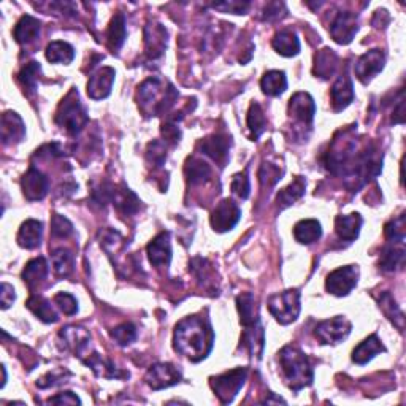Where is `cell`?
Segmentation results:
<instances>
[{
  "label": "cell",
  "instance_id": "83f0119b",
  "mask_svg": "<svg viewBox=\"0 0 406 406\" xmlns=\"http://www.w3.org/2000/svg\"><path fill=\"white\" fill-rule=\"evenodd\" d=\"M384 351H386V348L382 346L381 339L378 338L376 335H370V337L364 339L359 346H355V349L353 351V360L358 365H365L369 364L376 354L384 353Z\"/></svg>",
  "mask_w": 406,
  "mask_h": 406
},
{
  "label": "cell",
  "instance_id": "11a10c76",
  "mask_svg": "<svg viewBox=\"0 0 406 406\" xmlns=\"http://www.w3.org/2000/svg\"><path fill=\"white\" fill-rule=\"evenodd\" d=\"M49 405H81V400L73 392H60L48 400Z\"/></svg>",
  "mask_w": 406,
  "mask_h": 406
},
{
  "label": "cell",
  "instance_id": "e575fe53",
  "mask_svg": "<svg viewBox=\"0 0 406 406\" xmlns=\"http://www.w3.org/2000/svg\"><path fill=\"white\" fill-rule=\"evenodd\" d=\"M305 188H306L305 178L297 177L292 181V183L288 186V188L279 191L278 195H276V203H278L279 210H284V208L292 205L294 202L301 199V197H303V194H305Z\"/></svg>",
  "mask_w": 406,
  "mask_h": 406
},
{
  "label": "cell",
  "instance_id": "7dc6e473",
  "mask_svg": "<svg viewBox=\"0 0 406 406\" xmlns=\"http://www.w3.org/2000/svg\"><path fill=\"white\" fill-rule=\"evenodd\" d=\"M51 233L56 238H69L73 233V224L67 218L60 215H53L51 219Z\"/></svg>",
  "mask_w": 406,
  "mask_h": 406
},
{
  "label": "cell",
  "instance_id": "ba28073f",
  "mask_svg": "<svg viewBox=\"0 0 406 406\" xmlns=\"http://www.w3.org/2000/svg\"><path fill=\"white\" fill-rule=\"evenodd\" d=\"M358 279H359L358 265L339 267L327 276L326 289L328 294L337 295V297H343V295H348L351 290L355 288Z\"/></svg>",
  "mask_w": 406,
  "mask_h": 406
},
{
  "label": "cell",
  "instance_id": "816d5d0a",
  "mask_svg": "<svg viewBox=\"0 0 406 406\" xmlns=\"http://www.w3.org/2000/svg\"><path fill=\"white\" fill-rule=\"evenodd\" d=\"M67 376H72V373L69 371H49L46 373L45 376L40 378V380L37 381V387L40 389H48V387H54L58 386V384L60 382H65V380H67Z\"/></svg>",
  "mask_w": 406,
  "mask_h": 406
},
{
  "label": "cell",
  "instance_id": "f907efd6",
  "mask_svg": "<svg viewBox=\"0 0 406 406\" xmlns=\"http://www.w3.org/2000/svg\"><path fill=\"white\" fill-rule=\"evenodd\" d=\"M232 191L235 195H238L240 199L246 200L251 194V184L248 178V172L237 173L232 179Z\"/></svg>",
  "mask_w": 406,
  "mask_h": 406
},
{
  "label": "cell",
  "instance_id": "d6a6232c",
  "mask_svg": "<svg viewBox=\"0 0 406 406\" xmlns=\"http://www.w3.org/2000/svg\"><path fill=\"white\" fill-rule=\"evenodd\" d=\"M337 65H338L337 54H335L332 49L324 48L322 51L316 54L315 69H312V73H315L316 76H319V78H322V80H327L335 73Z\"/></svg>",
  "mask_w": 406,
  "mask_h": 406
},
{
  "label": "cell",
  "instance_id": "ee69618b",
  "mask_svg": "<svg viewBox=\"0 0 406 406\" xmlns=\"http://www.w3.org/2000/svg\"><path fill=\"white\" fill-rule=\"evenodd\" d=\"M112 338L119 344V346H127V344L134 343L136 339V328L134 324L124 322L116 328H113Z\"/></svg>",
  "mask_w": 406,
  "mask_h": 406
},
{
  "label": "cell",
  "instance_id": "7a4b0ae2",
  "mask_svg": "<svg viewBox=\"0 0 406 406\" xmlns=\"http://www.w3.org/2000/svg\"><path fill=\"white\" fill-rule=\"evenodd\" d=\"M178 98V91L170 81L151 76L139 86V108L145 116H161L168 113Z\"/></svg>",
  "mask_w": 406,
  "mask_h": 406
},
{
  "label": "cell",
  "instance_id": "ffe728a7",
  "mask_svg": "<svg viewBox=\"0 0 406 406\" xmlns=\"http://www.w3.org/2000/svg\"><path fill=\"white\" fill-rule=\"evenodd\" d=\"M330 98H332V107L333 112H343L344 108L351 105V102L354 100V87L353 81L348 75H342L335 81V85L330 89Z\"/></svg>",
  "mask_w": 406,
  "mask_h": 406
},
{
  "label": "cell",
  "instance_id": "5bb4252c",
  "mask_svg": "<svg viewBox=\"0 0 406 406\" xmlns=\"http://www.w3.org/2000/svg\"><path fill=\"white\" fill-rule=\"evenodd\" d=\"M21 188H23V194L27 200H43L48 194L49 181L45 175L32 167L21 179Z\"/></svg>",
  "mask_w": 406,
  "mask_h": 406
},
{
  "label": "cell",
  "instance_id": "7402d4cb",
  "mask_svg": "<svg viewBox=\"0 0 406 406\" xmlns=\"http://www.w3.org/2000/svg\"><path fill=\"white\" fill-rule=\"evenodd\" d=\"M40 21L35 19L34 16L30 15H24L23 18L18 21V24H16L13 37L19 45H30V43H34L37 38L40 37Z\"/></svg>",
  "mask_w": 406,
  "mask_h": 406
},
{
  "label": "cell",
  "instance_id": "8992f818",
  "mask_svg": "<svg viewBox=\"0 0 406 406\" xmlns=\"http://www.w3.org/2000/svg\"><path fill=\"white\" fill-rule=\"evenodd\" d=\"M246 376H248V370L246 369H233L219 376L210 378V384L213 391L218 395V398L224 405H227L237 397V394L246 381Z\"/></svg>",
  "mask_w": 406,
  "mask_h": 406
},
{
  "label": "cell",
  "instance_id": "44dd1931",
  "mask_svg": "<svg viewBox=\"0 0 406 406\" xmlns=\"http://www.w3.org/2000/svg\"><path fill=\"white\" fill-rule=\"evenodd\" d=\"M26 135V125L18 113L5 112L2 114V141L3 145L19 143Z\"/></svg>",
  "mask_w": 406,
  "mask_h": 406
},
{
  "label": "cell",
  "instance_id": "52a82bcc",
  "mask_svg": "<svg viewBox=\"0 0 406 406\" xmlns=\"http://www.w3.org/2000/svg\"><path fill=\"white\" fill-rule=\"evenodd\" d=\"M351 328H353V324L346 317L335 316L332 319H326L317 324L315 335L322 344H338L349 337Z\"/></svg>",
  "mask_w": 406,
  "mask_h": 406
},
{
  "label": "cell",
  "instance_id": "f1b7e54d",
  "mask_svg": "<svg viewBox=\"0 0 406 406\" xmlns=\"http://www.w3.org/2000/svg\"><path fill=\"white\" fill-rule=\"evenodd\" d=\"M237 308L240 312V322L243 327H251L261 322L259 312H257L256 297L249 292L241 294L237 297Z\"/></svg>",
  "mask_w": 406,
  "mask_h": 406
},
{
  "label": "cell",
  "instance_id": "277c9868",
  "mask_svg": "<svg viewBox=\"0 0 406 406\" xmlns=\"http://www.w3.org/2000/svg\"><path fill=\"white\" fill-rule=\"evenodd\" d=\"M54 121L60 127L67 130L70 135H76L83 130L87 121H89V116H87L85 107L81 105L78 91L72 89L65 96L64 100L60 102Z\"/></svg>",
  "mask_w": 406,
  "mask_h": 406
},
{
  "label": "cell",
  "instance_id": "d590c367",
  "mask_svg": "<svg viewBox=\"0 0 406 406\" xmlns=\"http://www.w3.org/2000/svg\"><path fill=\"white\" fill-rule=\"evenodd\" d=\"M26 306L32 312H34L38 319L45 324H54V322H58V319H59L56 311H54V308L51 306V303H49L46 299L40 297V295H32V297L27 300Z\"/></svg>",
  "mask_w": 406,
  "mask_h": 406
},
{
  "label": "cell",
  "instance_id": "d4e9b609",
  "mask_svg": "<svg viewBox=\"0 0 406 406\" xmlns=\"http://www.w3.org/2000/svg\"><path fill=\"white\" fill-rule=\"evenodd\" d=\"M272 46L278 54H281L284 58H292L297 56L300 53V40L297 34L290 29L279 30L278 34L273 37Z\"/></svg>",
  "mask_w": 406,
  "mask_h": 406
},
{
  "label": "cell",
  "instance_id": "9c48e42d",
  "mask_svg": "<svg viewBox=\"0 0 406 406\" xmlns=\"http://www.w3.org/2000/svg\"><path fill=\"white\" fill-rule=\"evenodd\" d=\"M241 219V210L240 206L230 199H224L221 203H218L211 215V227L219 233L229 232L235 226H237L238 221Z\"/></svg>",
  "mask_w": 406,
  "mask_h": 406
},
{
  "label": "cell",
  "instance_id": "8d00e7d4",
  "mask_svg": "<svg viewBox=\"0 0 406 406\" xmlns=\"http://www.w3.org/2000/svg\"><path fill=\"white\" fill-rule=\"evenodd\" d=\"M46 59L53 64H70L75 59V49L67 42H51L46 46Z\"/></svg>",
  "mask_w": 406,
  "mask_h": 406
},
{
  "label": "cell",
  "instance_id": "e0dca14e",
  "mask_svg": "<svg viewBox=\"0 0 406 406\" xmlns=\"http://www.w3.org/2000/svg\"><path fill=\"white\" fill-rule=\"evenodd\" d=\"M148 257L156 268L167 267L172 261V245H170V233L162 232L148 245Z\"/></svg>",
  "mask_w": 406,
  "mask_h": 406
},
{
  "label": "cell",
  "instance_id": "6f0895ef",
  "mask_svg": "<svg viewBox=\"0 0 406 406\" xmlns=\"http://www.w3.org/2000/svg\"><path fill=\"white\" fill-rule=\"evenodd\" d=\"M403 107H405V100H403V96L398 98V108L394 112V124H403L405 119H403Z\"/></svg>",
  "mask_w": 406,
  "mask_h": 406
},
{
  "label": "cell",
  "instance_id": "d6986e66",
  "mask_svg": "<svg viewBox=\"0 0 406 406\" xmlns=\"http://www.w3.org/2000/svg\"><path fill=\"white\" fill-rule=\"evenodd\" d=\"M229 150L230 139L222 134H213L202 141V151L208 157H211L213 161L218 162L221 167L226 166L229 159Z\"/></svg>",
  "mask_w": 406,
  "mask_h": 406
},
{
  "label": "cell",
  "instance_id": "3957f363",
  "mask_svg": "<svg viewBox=\"0 0 406 406\" xmlns=\"http://www.w3.org/2000/svg\"><path fill=\"white\" fill-rule=\"evenodd\" d=\"M279 365H281L284 380L294 392L311 386L315 380V371H312L310 360L299 348H283L279 353Z\"/></svg>",
  "mask_w": 406,
  "mask_h": 406
},
{
  "label": "cell",
  "instance_id": "2e32d148",
  "mask_svg": "<svg viewBox=\"0 0 406 406\" xmlns=\"http://www.w3.org/2000/svg\"><path fill=\"white\" fill-rule=\"evenodd\" d=\"M114 81V69L112 67H102L91 76L87 81V96L92 100H102L107 98L112 92V86Z\"/></svg>",
  "mask_w": 406,
  "mask_h": 406
},
{
  "label": "cell",
  "instance_id": "ab89813d",
  "mask_svg": "<svg viewBox=\"0 0 406 406\" xmlns=\"http://www.w3.org/2000/svg\"><path fill=\"white\" fill-rule=\"evenodd\" d=\"M51 261H53L54 272H56L58 276L67 278L70 275V273L73 272L75 257H73V254L69 249H64V248L56 249V251L53 252Z\"/></svg>",
  "mask_w": 406,
  "mask_h": 406
},
{
  "label": "cell",
  "instance_id": "5b68a950",
  "mask_svg": "<svg viewBox=\"0 0 406 406\" xmlns=\"http://www.w3.org/2000/svg\"><path fill=\"white\" fill-rule=\"evenodd\" d=\"M273 317L283 326L297 321L300 315V292L297 289H288L284 292L273 294L267 301Z\"/></svg>",
  "mask_w": 406,
  "mask_h": 406
},
{
  "label": "cell",
  "instance_id": "c3c4849f",
  "mask_svg": "<svg viewBox=\"0 0 406 406\" xmlns=\"http://www.w3.org/2000/svg\"><path fill=\"white\" fill-rule=\"evenodd\" d=\"M54 301L60 308V311L67 316H73L76 311H78V301L73 297L72 294L69 292H59L54 295Z\"/></svg>",
  "mask_w": 406,
  "mask_h": 406
},
{
  "label": "cell",
  "instance_id": "1f68e13d",
  "mask_svg": "<svg viewBox=\"0 0 406 406\" xmlns=\"http://www.w3.org/2000/svg\"><path fill=\"white\" fill-rule=\"evenodd\" d=\"M261 87L265 96H270V97L281 96L283 92L288 89L286 73L281 72V70H270V72H267L262 76Z\"/></svg>",
  "mask_w": 406,
  "mask_h": 406
},
{
  "label": "cell",
  "instance_id": "f5cc1de1",
  "mask_svg": "<svg viewBox=\"0 0 406 406\" xmlns=\"http://www.w3.org/2000/svg\"><path fill=\"white\" fill-rule=\"evenodd\" d=\"M161 132H162L164 140H166V143L177 145L179 141V139H181V132H179V127H178L177 121H175V119L166 121V123L162 124Z\"/></svg>",
  "mask_w": 406,
  "mask_h": 406
},
{
  "label": "cell",
  "instance_id": "b9f144b4",
  "mask_svg": "<svg viewBox=\"0 0 406 406\" xmlns=\"http://www.w3.org/2000/svg\"><path fill=\"white\" fill-rule=\"evenodd\" d=\"M42 72V65L35 62V60H32V62L26 64L23 69H21V72L18 75V80L19 83L23 85L24 89H27L29 92H35L37 89V80H38V75Z\"/></svg>",
  "mask_w": 406,
  "mask_h": 406
},
{
  "label": "cell",
  "instance_id": "30bf717a",
  "mask_svg": "<svg viewBox=\"0 0 406 406\" xmlns=\"http://www.w3.org/2000/svg\"><path fill=\"white\" fill-rule=\"evenodd\" d=\"M384 64H386V54L381 49H371V51H367L365 54L358 59L355 62L354 72L355 76L360 83L367 85L371 81L375 76L381 72L384 69Z\"/></svg>",
  "mask_w": 406,
  "mask_h": 406
},
{
  "label": "cell",
  "instance_id": "60d3db41",
  "mask_svg": "<svg viewBox=\"0 0 406 406\" xmlns=\"http://www.w3.org/2000/svg\"><path fill=\"white\" fill-rule=\"evenodd\" d=\"M248 127L252 134V139L257 140L263 134L267 127L265 114L262 112V107L257 102H252L248 112Z\"/></svg>",
  "mask_w": 406,
  "mask_h": 406
},
{
  "label": "cell",
  "instance_id": "ac0fdd59",
  "mask_svg": "<svg viewBox=\"0 0 406 406\" xmlns=\"http://www.w3.org/2000/svg\"><path fill=\"white\" fill-rule=\"evenodd\" d=\"M59 337L62 338L65 348L73 351V353L81 359L83 358L85 351L87 349V344H89L91 333L87 332L85 327L69 326V327H64L62 330H60Z\"/></svg>",
  "mask_w": 406,
  "mask_h": 406
},
{
  "label": "cell",
  "instance_id": "cb8c5ba5",
  "mask_svg": "<svg viewBox=\"0 0 406 406\" xmlns=\"http://www.w3.org/2000/svg\"><path fill=\"white\" fill-rule=\"evenodd\" d=\"M112 203L116 206V210L121 213V215L130 216L139 211L141 202L139 197H136L129 188H125V186H119V188L114 186Z\"/></svg>",
  "mask_w": 406,
  "mask_h": 406
},
{
  "label": "cell",
  "instance_id": "f6af8a7d",
  "mask_svg": "<svg viewBox=\"0 0 406 406\" xmlns=\"http://www.w3.org/2000/svg\"><path fill=\"white\" fill-rule=\"evenodd\" d=\"M283 177V170L279 168L275 164H268V162H263L262 167L259 170V181L263 188H272V186H275L279 179Z\"/></svg>",
  "mask_w": 406,
  "mask_h": 406
},
{
  "label": "cell",
  "instance_id": "9f6ffc18",
  "mask_svg": "<svg viewBox=\"0 0 406 406\" xmlns=\"http://www.w3.org/2000/svg\"><path fill=\"white\" fill-rule=\"evenodd\" d=\"M15 299H16V294H15L13 286H10L8 283H2V290H0V300H2V308L8 310L10 306L13 305Z\"/></svg>",
  "mask_w": 406,
  "mask_h": 406
},
{
  "label": "cell",
  "instance_id": "9a60e30c",
  "mask_svg": "<svg viewBox=\"0 0 406 406\" xmlns=\"http://www.w3.org/2000/svg\"><path fill=\"white\" fill-rule=\"evenodd\" d=\"M167 29L159 23L145 27V49L150 59H159L167 49Z\"/></svg>",
  "mask_w": 406,
  "mask_h": 406
},
{
  "label": "cell",
  "instance_id": "603a6c76",
  "mask_svg": "<svg viewBox=\"0 0 406 406\" xmlns=\"http://www.w3.org/2000/svg\"><path fill=\"white\" fill-rule=\"evenodd\" d=\"M43 224L37 219H27L18 232V245L24 249H35L42 243Z\"/></svg>",
  "mask_w": 406,
  "mask_h": 406
},
{
  "label": "cell",
  "instance_id": "74e56055",
  "mask_svg": "<svg viewBox=\"0 0 406 406\" xmlns=\"http://www.w3.org/2000/svg\"><path fill=\"white\" fill-rule=\"evenodd\" d=\"M380 308L382 310L384 315L389 321H391L400 332H403L405 328V316L402 310L398 308V305L395 303L394 297L389 292H382L380 299Z\"/></svg>",
  "mask_w": 406,
  "mask_h": 406
},
{
  "label": "cell",
  "instance_id": "484cf974",
  "mask_svg": "<svg viewBox=\"0 0 406 406\" xmlns=\"http://www.w3.org/2000/svg\"><path fill=\"white\" fill-rule=\"evenodd\" d=\"M405 243H391L382 249L380 268L382 272H397L405 265Z\"/></svg>",
  "mask_w": 406,
  "mask_h": 406
},
{
  "label": "cell",
  "instance_id": "bcb514c9",
  "mask_svg": "<svg viewBox=\"0 0 406 406\" xmlns=\"http://www.w3.org/2000/svg\"><path fill=\"white\" fill-rule=\"evenodd\" d=\"M146 159L148 162L152 164V166L156 167H161L164 166V162H166L167 159V150H166V145L162 143V141H151L150 145L146 148Z\"/></svg>",
  "mask_w": 406,
  "mask_h": 406
},
{
  "label": "cell",
  "instance_id": "f35d334b",
  "mask_svg": "<svg viewBox=\"0 0 406 406\" xmlns=\"http://www.w3.org/2000/svg\"><path fill=\"white\" fill-rule=\"evenodd\" d=\"M125 42V16L118 13L113 16L112 23L108 26V45L114 51L124 45Z\"/></svg>",
  "mask_w": 406,
  "mask_h": 406
},
{
  "label": "cell",
  "instance_id": "4316f807",
  "mask_svg": "<svg viewBox=\"0 0 406 406\" xmlns=\"http://www.w3.org/2000/svg\"><path fill=\"white\" fill-rule=\"evenodd\" d=\"M364 224V219L359 213H353L348 216H337L335 219V230L337 235L344 241H354L359 237L360 227Z\"/></svg>",
  "mask_w": 406,
  "mask_h": 406
},
{
  "label": "cell",
  "instance_id": "6da1fadb",
  "mask_svg": "<svg viewBox=\"0 0 406 406\" xmlns=\"http://www.w3.org/2000/svg\"><path fill=\"white\" fill-rule=\"evenodd\" d=\"M215 342L211 326L200 316H189L175 327L173 348L192 362H200L210 354Z\"/></svg>",
  "mask_w": 406,
  "mask_h": 406
},
{
  "label": "cell",
  "instance_id": "681fc988",
  "mask_svg": "<svg viewBox=\"0 0 406 406\" xmlns=\"http://www.w3.org/2000/svg\"><path fill=\"white\" fill-rule=\"evenodd\" d=\"M251 7L249 2H240V0H229V2H219L213 3V8L219 10L222 13H232V15H246Z\"/></svg>",
  "mask_w": 406,
  "mask_h": 406
},
{
  "label": "cell",
  "instance_id": "7c38bea8",
  "mask_svg": "<svg viewBox=\"0 0 406 406\" xmlns=\"http://www.w3.org/2000/svg\"><path fill=\"white\" fill-rule=\"evenodd\" d=\"M359 30L358 16L351 12H339L330 26V35L338 45H349Z\"/></svg>",
  "mask_w": 406,
  "mask_h": 406
},
{
  "label": "cell",
  "instance_id": "f546056e",
  "mask_svg": "<svg viewBox=\"0 0 406 406\" xmlns=\"http://www.w3.org/2000/svg\"><path fill=\"white\" fill-rule=\"evenodd\" d=\"M322 229L321 222L316 219H303L295 224L294 227V237L300 245H311L321 238Z\"/></svg>",
  "mask_w": 406,
  "mask_h": 406
},
{
  "label": "cell",
  "instance_id": "4dcf8cb0",
  "mask_svg": "<svg viewBox=\"0 0 406 406\" xmlns=\"http://www.w3.org/2000/svg\"><path fill=\"white\" fill-rule=\"evenodd\" d=\"M48 276V262L45 257H37L27 262L26 268L23 270V279L24 283L30 289L37 288L38 284L43 283Z\"/></svg>",
  "mask_w": 406,
  "mask_h": 406
},
{
  "label": "cell",
  "instance_id": "db71d44e",
  "mask_svg": "<svg viewBox=\"0 0 406 406\" xmlns=\"http://www.w3.org/2000/svg\"><path fill=\"white\" fill-rule=\"evenodd\" d=\"M286 12V7H284V3H281V2H272V3H267V7H265V10H263V16H262V19L263 21H275V19H281L283 16H286V15H283V13H279V12Z\"/></svg>",
  "mask_w": 406,
  "mask_h": 406
},
{
  "label": "cell",
  "instance_id": "4fadbf2b",
  "mask_svg": "<svg viewBox=\"0 0 406 406\" xmlns=\"http://www.w3.org/2000/svg\"><path fill=\"white\" fill-rule=\"evenodd\" d=\"M290 118L303 125H311L316 114V103L308 92H297L289 100Z\"/></svg>",
  "mask_w": 406,
  "mask_h": 406
},
{
  "label": "cell",
  "instance_id": "836d02e7",
  "mask_svg": "<svg viewBox=\"0 0 406 406\" xmlns=\"http://www.w3.org/2000/svg\"><path fill=\"white\" fill-rule=\"evenodd\" d=\"M184 175L189 184L206 183L211 177V168L208 164L199 157H189L184 166Z\"/></svg>",
  "mask_w": 406,
  "mask_h": 406
},
{
  "label": "cell",
  "instance_id": "8fae6325",
  "mask_svg": "<svg viewBox=\"0 0 406 406\" xmlns=\"http://www.w3.org/2000/svg\"><path fill=\"white\" fill-rule=\"evenodd\" d=\"M145 380L152 391H162V389L172 387L175 384H178L181 381V373L175 365L161 362V364L152 365L148 370Z\"/></svg>",
  "mask_w": 406,
  "mask_h": 406
},
{
  "label": "cell",
  "instance_id": "7bdbcfd3",
  "mask_svg": "<svg viewBox=\"0 0 406 406\" xmlns=\"http://www.w3.org/2000/svg\"><path fill=\"white\" fill-rule=\"evenodd\" d=\"M384 233H386V238L391 243H405V215H400L398 218L392 219L391 222H387L386 227H384Z\"/></svg>",
  "mask_w": 406,
  "mask_h": 406
}]
</instances>
